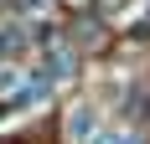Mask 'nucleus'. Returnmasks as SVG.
<instances>
[{"label": "nucleus", "mask_w": 150, "mask_h": 144, "mask_svg": "<svg viewBox=\"0 0 150 144\" xmlns=\"http://www.w3.org/2000/svg\"><path fill=\"white\" fill-rule=\"evenodd\" d=\"M93 129H98V113H93L88 103H78V108H73V118H67V139H73V144H83V139H93Z\"/></svg>", "instance_id": "obj_1"}, {"label": "nucleus", "mask_w": 150, "mask_h": 144, "mask_svg": "<svg viewBox=\"0 0 150 144\" xmlns=\"http://www.w3.org/2000/svg\"><path fill=\"white\" fill-rule=\"evenodd\" d=\"M21 52H26V31H21V26H5V31H0V57H21Z\"/></svg>", "instance_id": "obj_2"}, {"label": "nucleus", "mask_w": 150, "mask_h": 144, "mask_svg": "<svg viewBox=\"0 0 150 144\" xmlns=\"http://www.w3.org/2000/svg\"><path fill=\"white\" fill-rule=\"evenodd\" d=\"M67 72H73V52H47V77H67Z\"/></svg>", "instance_id": "obj_3"}, {"label": "nucleus", "mask_w": 150, "mask_h": 144, "mask_svg": "<svg viewBox=\"0 0 150 144\" xmlns=\"http://www.w3.org/2000/svg\"><path fill=\"white\" fill-rule=\"evenodd\" d=\"M98 144H135V139H129V134H104Z\"/></svg>", "instance_id": "obj_4"}]
</instances>
